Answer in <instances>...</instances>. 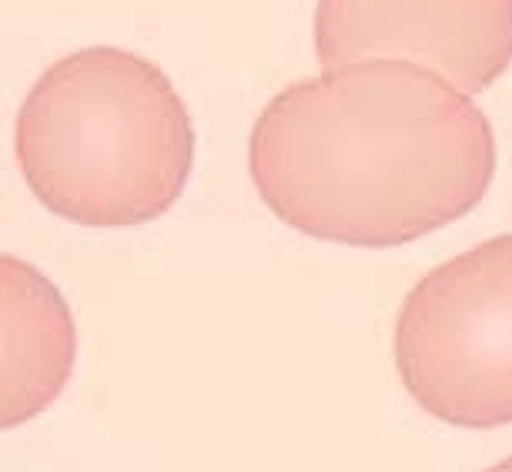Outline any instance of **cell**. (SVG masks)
<instances>
[{
    "label": "cell",
    "mask_w": 512,
    "mask_h": 472,
    "mask_svg": "<svg viewBox=\"0 0 512 472\" xmlns=\"http://www.w3.org/2000/svg\"><path fill=\"white\" fill-rule=\"evenodd\" d=\"M486 472H512V456H506L502 462H496V466H489Z\"/></svg>",
    "instance_id": "8992f818"
},
{
    "label": "cell",
    "mask_w": 512,
    "mask_h": 472,
    "mask_svg": "<svg viewBox=\"0 0 512 472\" xmlns=\"http://www.w3.org/2000/svg\"><path fill=\"white\" fill-rule=\"evenodd\" d=\"M496 165L486 111L402 57L292 81L248 138L262 205L298 235L349 248H402L466 218Z\"/></svg>",
    "instance_id": "6da1fadb"
},
{
    "label": "cell",
    "mask_w": 512,
    "mask_h": 472,
    "mask_svg": "<svg viewBox=\"0 0 512 472\" xmlns=\"http://www.w3.org/2000/svg\"><path fill=\"white\" fill-rule=\"evenodd\" d=\"M195 124L171 77L118 44H88L31 84L14 124L24 185L51 215L114 231L168 215L195 168Z\"/></svg>",
    "instance_id": "7a4b0ae2"
},
{
    "label": "cell",
    "mask_w": 512,
    "mask_h": 472,
    "mask_svg": "<svg viewBox=\"0 0 512 472\" xmlns=\"http://www.w3.org/2000/svg\"><path fill=\"white\" fill-rule=\"evenodd\" d=\"M312 44L325 71L402 57L476 98L512 64V0H318Z\"/></svg>",
    "instance_id": "277c9868"
},
{
    "label": "cell",
    "mask_w": 512,
    "mask_h": 472,
    "mask_svg": "<svg viewBox=\"0 0 512 472\" xmlns=\"http://www.w3.org/2000/svg\"><path fill=\"white\" fill-rule=\"evenodd\" d=\"M405 392L456 429L512 422V231L425 272L395 312Z\"/></svg>",
    "instance_id": "3957f363"
},
{
    "label": "cell",
    "mask_w": 512,
    "mask_h": 472,
    "mask_svg": "<svg viewBox=\"0 0 512 472\" xmlns=\"http://www.w3.org/2000/svg\"><path fill=\"white\" fill-rule=\"evenodd\" d=\"M4 272V429L24 426L61 396L74 369L77 332L64 295L31 262L7 252Z\"/></svg>",
    "instance_id": "5b68a950"
}]
</instances>
